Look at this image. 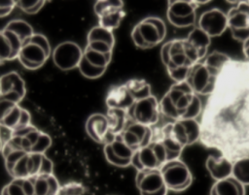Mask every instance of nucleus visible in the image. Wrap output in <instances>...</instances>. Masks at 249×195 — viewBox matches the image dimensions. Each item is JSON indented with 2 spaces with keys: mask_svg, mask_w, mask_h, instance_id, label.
Returning <instances> with one entry per match:
<instances>
[{
  "mask_svg": "<svg viewBox=\"0 0 249 195\" xmlns=\"http://www.w3.org/2000/svg\"><path fill=\"white\" fill-rule=\"evenodd\" d=\"M4 28L14 32L20 39L22 44L30 39L34 34L30 24L21 19H15L10 21Z\"/></svg>",
  "mask_w": 249,
  "mask_h": 195,
  "instance_id": "obj_27",
  "label": "nucleus"
},
{
  "mask_svg": "<svg viewBox=\"0 0 249 195\" xmlns=\"http://www.w3.org/2000/svg\"><path fill=\"white\" fill-rule=\"evenodd\" d=\"M106 116L109 121V132L119 135L128 121L127 112L121 109H108Z\"/></svg>",
  "mask_w": 249,
  "mask_h": 195,
  "instance_id": "obj_24",
  "label": "nucleus"
},
{
  "mask_svg": "<svg viewBox=\"0 0 249 195\" xmlns=\"http://www.w3.org/2000/svg\"><path fill=\"white\" fill-rule=\"evenodd\" d=\"M87 134L96 143L104 144L109 133V121L105 114H93L86 122Z\"/></svg>",
  "mask_w": 249,
  "mask_h": 195,
  "instance_id": "obj_16",
  "label": "nucleus"
},
{
  "mask_svg": "<svg viewBox=\"0 0 249 195\" xmlns=\"http://www.w3.org/2000/svg\"><path fill=\"white\" fill-rule=\"evenodd\" d=\"M124 16H125V12L124 11V9L107 13L98 17L99 18L98 25L103 28L113 31V29L117 28L120 25V23H121L122 19L124 17Z\"/></svg>",
  "mask_w": 249,
  "mask_h": 195,
  "instance_id": "obj_30",
  "label": "nucleus"
},
{
  "mask_svg": "<svg viewBox=\"0 0 249 195\" xmlns=\"http://www.w3.org/2000/svg\"><path fill=\"white\" fill-rule=\"evenodd\" d=\"M105 101L108 109H121L126 112L135 103L124 83L111 87Z\"/></svg>",
  "mask_w": 249,
  "mask_h": 195,
  "instance_id": "obj_18",
  "label": "nucleus"
},
{
  "mask_svg": "<svg viewBox=\"0 0 249 195\" xmlns=\"http://www.w3.org/2000/svg\"><path fill=\"white\" fill-rule=\"evenodd\" d=\"M121 9H124V2L120 0H102L96 1L94 4V12L98 17L107 13Z\"/></svg>",
  "mask_w": 249,
  "mask_h": 195,
  "instance_id": "obj_33",
  "label": "nucleus"
},
{
  "mask_svg": "<svg viewBox=\"0 0 249 195\" xmlns=\"http://www.w3.org/2000/svg\"><path fill=\"white\" fill-rule=\"evenodd\" d=\"M31 39L37 43L41 48L44 49V50L51 55V45L48 41V39L43 35V34H40V33H34L33 36L31 37Z\"/></svg>",
  "mask_w": 249,
  "mask_h": 195,
  "instance_id": "obj_41",
  "label": "nucleus"
},
{
  "mask_svg": "<svg viewBox=\"0 0 249 195\" xmlns=\"http://www.w3.org/2000/svg\"><path fill=\"white\" fill-rule=\"evenodd\" d=\"M52 56L56 67L62 71H69L78 67L83 57V50L78 44L67 41L57 45Z\"/></svg>",
  "mask_w": 249,
  "mask_h": 195,
  "instance_id": "obj_11",
  "label": "nucleus"
},
{
  "mask_svg": "<svg viewBox=\"0 0 249 195\" xmlns=\"http://www.w3.org/2000/svg\"><path fill=\"white\" fill-rule=\"evenodd\" d=\"M197 27L210 38L221 36L228 29L227 14L218 8L207 10L200 15Z\"/></svg>",
  "mask_w": 249,
  "mask_h": 195,
  "instance_id": "obj_13",
  "label": "nucleus"
},
{
  "mask_svg": "<svg viewBox=\"0 0 249 195\" xmlns=\"http://www.w3.org/2000/svg\"><path fill=\"white\" fill-rule=\"evenodd\" d=\"M201 1L175 0L168 1L166 16L170 24L178 28L193 26L196 23V11Z\"/></svg>",
  "mask_w": 249,
  "mask_h": 195,
  "instance_id": "obj_8",
  "label": "nucleus"
},
{
  "mask_svg": "<svg viewBox=\"0 0 249 195\" xmlns=\"http://www.w3.org/2000/svg\"><path fill=\"white\" fill-rule=\"evenodd\" d=\"M87 41L105 43L112 48H114V45H115V38H114L113 32L99 25L94 26L89 30V32L88 33Z\"/></svg>",
  "mask_w": 249,
  "mask_h": 195,
  "instance_id": "obj_28",
  "label": "nucleus"
},
{
  "mask_svg": "<svg viewBox=\"0 0 249 195\" xmlns=\"http://www.w3.org/2000/svg\"><path fill=\"white\" fill-rule=\"evenodd\" d=\"M135 183L140 195L152 194L166 187L160 169H144L137 171Z\"/></svg>",
  "mask_w": 249,
  "mask_h": 195,
  "instance_id": "obj_15",
  "label": "nucleus"
},
{
  "mask_svg": "<svg viewBox=\"0 0 249 195\" xmlns=\"http://www.w3.org/2000/svg\"><path fill=\"white\" fill-rule=\"evenodd\" d=\"M0 90L1 95L16 92L24 98L26 94L25 82L23 79L15 71L9 72L0 77Z\"/></svg>",
  "mask_w": 249,
  "mask_h": 195,
  "instance_id": "obj_21",
  "label": "nucleus"
},
{
  "mask_svg": "<svg viewBox=\"0 0 249 195\" xmlns=\"http://www.w3.org/2000/svg\"><path fill=\"white\" fill-rule=\"evenodd\" d=\"M231 59L226 53L213 50L192 67L186 81L198 96H209L223 68Z\"/></svg>",
  "mask_w": 249,
  "mask_h": 195,
  "instance_id": "obj_2",
  "label": "nucleus"
},
{
  "mask_svg": "<svg viewBox=\"0 0 249 195\" xmlns=\"http://www.w3.org/2000/svg\"><path fill=\"white\" fill-rule=\"evenodd\" d=\"M15 58H18V54L15 52L11 42L2 29L0 30V63Z\"/></svg>",
  "mask_w": 249,
  "mask_h": 195,
  "instance_id": "obj_32",
  "label": "nucleus"
},
{
  "mask_svg": "<svg viewBox=\"0 0 249 195\" xmlns=\"http://www.w3.org/2000/svg\"><path fill=\"white\" fill-rule=\"evenodd\" d=\"M104 154H105L107 161L110 164L117 166V167H126V166H129L131 163V160H124V159H121L120 157H118L113 152V150L109 145L104 146Z\"/></svg>",
  "mask_w": 249,
  "mask_h": 195,
  "instance_id": "obj_39",
  "label": "nucleus"
},
{
  "mask_svg": "<svg viewBox=\"0 0 249 195\" xmlns=\"http://www.w3.org/2000/svg\"><path fill=\"white\" fill-rule=\"evenodd\" d=\"M248 3H249V1H248Z\"/></svg>",
  "mask_w": 249,
  "mask_h": 195,
  "instance_id": "obj_47",
  "label": "nucleus"
},
{
  "mask_svg": "<svg viewBox=\"0 0 249 195\" xmlns=\"http://www.w3.org/2000/svg\"><path fill=\"white\" fill-rule=\"evenodd\" d=\"M166 35L164 21L156 16H149L139 21L131 31L134 45L141 49H148L161 43Z\"/></svg>",
  "mask_w": 249,
  "mask_h": 195,
  "instance_id": "obj_5",
  "label": "nucleus"
},
{
  "mask_svg": "<svg viewBox=\"0 0 249 195\" xmlns=\"http://www.w3.org/2000/svg\"><path fill=\"white\" fill-rule=\"evenodd\" d=\"M228 29H230L231 37L243 43L249 38V3L245 1H237L236 5L227 13Z\"/></svg>",
  "mask_w": 249,
  "mask_h": 195,
  "instance_id": "obj_9",
  "label": "nucleus"
},
{
  "mask_svg": "<svg viewBox=\"0 0 249 195\" xmlns=\"http://www.w3.org/2000/svg\"><path fill=\"white\" fill-rule=\"evenodd\" d=\"M199 143L231 162L249 156V61L231 59L201 114Z\"/></svg>",
  "mask_w": 249,
  "mask_h": 195,
  "instance_id": "obj_1",
  "label": "nucleus"
},
{
  "mask_svg": "<svg viewBox=\"0 0 249 195\" xmlns=\"http://www.w3.org/2000/svg\"><path fill=\"white\" fill-rule=\"evenodd\" d=\"M137 171L144 169H160V164L150 145L139 148L131 157V163Z\"/></svg>",
  "mask_w": 249,
  "mask_h": 195,
  "instance_id": "obj_19",
  "label": "nucleus"
},
{
  "mask_svg": "<svg viewBox=\"0 0 249 195\" xmlns=\"http://www.w3.org/2000/svg\"><path fill=\"white\" fill-rule=\"evenodd\" d=\"M164 95L174 106L178 120L196 119L202 114L200 97L193 91L187 81L174 82Z\"/></svg>",
  "mask_w": 249,
  "mask_h": 195,
  "instance_id": "obj_4",
  "label": "nucleus"
},
{
  "mask_svg": "<svg viewBox=\"0 0 249 195\" xmlns=\"http://www.w3.org/2000/svg\"><path fill=\"white\" fill-rule=\"evenodd\" d=\"M52 139L51 137L44 132H41L37 142L32 146L30 153H37V154H45V151L51 146Z\"/></svg>",
  "mask_w": 249,
  "mask_h": 195,
  "instance_id": "obj_38",
  "label": "nucleus"
},
{
  "mask_svg": "<svg viewBox=\"0 0 249 195\" xmlns=\"http://www.w3.org/2000/svg\"><path fill=\"white\" fill-rule=\"evenodd\" d=\"M110 147L112 148L113 152L120 157L121 159L124 160H131L132 155L134 154L135 150H133L132 148H130L121 138L120 135H116L114 141L109 144Z\"/></svg>",
  "mask_w": 249,
  "mask_h": 195,
  "instance_id": "obj_31",
  "label": "nucleus"
},
{
  "mask_svg": "<svg viewBox=\"0 0 249 195\" xmlns=\"http://www.w3.org/2000/svg\"><path fill=\"white\" fill-rule=\"evenodd\" d=\"M0 95H1V90H0Z\"/></svg>",
  "mask_w": 249,
  "mask_h": 195,
  "instance_id": "obj_46",
  "label": "nucleus"
},
{
  "mask_svg": "<svg viewBox=\"0 0 249 195\" xmlns=\"http://www.w3.org/2000/svg\"><path fill=\"white\" fill-rule=\"evenodd\" d=\"M4 141H5V139L2 136V129H1V126H0V145L4 144Z\"/></svg>",
  "mask_w": 249,
  "mask_h": 195,
  "instance_id": "obj_45",
  "label": "nucleus"
},
{
  "mask_svg": "<svg viewBox=\"0 0 249 195\" xmlns=\"http://www.w3.org/2000/svg\"><path fill=\"white\" fill-rule=\"evenodd\" d=\"M23 179H14L1 191V195H26L23 188Z\"/></svg>",
  "mask_w": 249,
  "mask_h": 195,
  "instance_id": "obj_35",
  "label": "nucleus"
},
{
  "mask_svg": "<svg viewBox=\"0 0 249 195\" xmlns=\"http://www.w3.org/2000/svg\"><path fill=\"white\" fill-rule=\"evenodd\" d=\"M30 114L18 104L9 101L0 95V126L10 132L22 129L31 123Z\"/></svg>",
  "mask_w": 249,
  "mask_h": 195,
  "instance_id": "obj_7",
  "label": "nucleus"
},
{
  "mask_svg": "<svg viewBox=\"0 0 249 195\" xmlns=\"http://www.w3.org/2000/svg\"><path fill=\"white\" fill-rule=\"evenodd\" d=\"M46 1L43 0H20V1H16L17 6L21 9L23 12L29 14V15H33L38 13L41 8L45 5Z\"/></svg>",
  "mask_w": 249,
  "mask_h": 195,
  "instance_id": "obj_36",
  "label": "nucleus"
},
{
  "mask_svg": "<svg viewBox=\"0 0 249 195\" xmlns=\"http://www.w3.org/2000/svg\"><path fill=\"white\" fill-rule=\"evenodd\" d=\"M160 58L169 77L175 82L186 81L195 65L186 52L184 39H174L163 44Z\"/></svg>",
  "mask_w": 249,
  "mask_h": 195,
  "instance_id": "obj_3",
  "label": "nucleus"
},
{
  "mask_svg": "<svg viewBox=\"0 0 249 195\" xmlns=\"http://www.w3.org/2000/svg\"><path fill=\"white\" fill-rule=\"evenodd\" d=\"M78 68H79L81 74L88 79H97V78L101 77L106 71V68H100V67H96V66L90 64L84 56L82 57L80 63L78 65Z\"/></svg>",
  "mask_w": 249,
  "mask_h": 195,
  "instance_id": "obj_34",
  "label": "nucleus"
},
{
  "mask_svg": "<svg viewBox=\"0 0 249 195\" xmlns=\"http://www.w3.org/2000/svg\"><path fill=\"white\" fill-rule=\"evenodd\" d=\"M16 6V1H0V17H4L10 15Z\"/></svg>",
  "mask_w": 249,
  "mask_h": 195,
  "instance_id": "obj_42",
  "label": "nucleus"
},
{
  "mask_svg": "<svg viewBox=\"0 0 249 195\" xmlns=\"http://www.w3.org/2000/svg\"><path fill=\"white\" fill-rule=\"evenodd\" d=\"M231 177L244 186H249V156L238 158L232 162Z\"/></svg>",
  "mask_w": 249,
  "mask_h": 195,
  "instance_id": "obj_26",
  "label": "nucleus"
},
{
  "mask_svg": "<svg viewBox=\"0 0 249 195\" xmlns=\"http://www.w3.org/2000/svg\"><path fill=\"white\" fill-rule=\"evenodd\" d=\"M124 85L135 102L152 95L151 86L145 80H129L124 83Z\"/></svg>",
  "mask_w": 249,
  "mask_h": 195,
  "instance_id": "obj_25",
  "label": "nucleus"
},
{
  "mask_svg": "<svg viewBox=\"0 0 249 195\" xmlns=\"http://www.w3.org/2000/svg\"><path fill=\"white\" fill-rule=\"evenodd\" d=\"M128 119L146 126H154L160 119V104L153 94L136 101L127 111Z\"/></svg>",
  "mask_w": 249,
  "mask_h": 195,
  "instance_id": "obj_10",
  "label": "nucleus"
},
{
  "mask_svg": "<svg viewBox=\"0 0 249 195\" xmlns=\"http://www.w3.org/2000/svg\"><path fill=\"white\" fill-rule=\"evenodd\" d=\"M83 56L92 65L100 68H107L112 59V52L102 53L93 50L88 47L83 50Z\"/></svg>",
  "mask_w": 249,
  "mask_h": 195,
  "instance_id": "obj_29",
  "label": "nucleus"
},
{
  "mask_svg": "<svg viewBox=\"0 0 249 195\" xmlns=\"http://www.w3.org/2000/svg\"><path fill=\"white\" fill-rule=\"evenodd\" d=\"M85 186L77 181H70L59 187L57 195H84Z\"/></svg>",
  "mask_w": 249,
  "mask_h": 195,
  "instance_id": "obj_37",
  "label": "nucleus"
},
{
  "mask_svg": "<svg viewBox=\"0 0 249 195\" xmlns=\"http://www.w3.org/2000/svg\"><path fill=\"white\" fill-rule=\"evenodd\" d=\"M31 178L34 185V195H57L60 185L53 174Z\"/></svg>",
  "mask_w": 249,
  "mask_h": 195,
  "instance_id": "obj_22",
  "label": "nucleus"
},
{
  "mask_svg": "<svg viewBox=\"0 0 249 195\" xmlns=\"http://www.w3.org/2000/svg\"><path fill=\"white\" fill-rule=\"evenodd\" d=\"M167 192H168L167 187H164V188H162L161 190H160L158 192H155V193H152V194H143V195H167Z\"/></svg>",
  "mask_w": 249,
  "mask_h": 195,
  "instance_id": "obj_44",
  "label": "nucleus"
},
{
  "mask_svg": "<svg viewBox=\"0 0 249 195\" xmlns=\"http://www.w3.org/2000/svg\"><path fill=\"white\" fill-rule=\"evenodd\" d=\"M245 186L233 177H229L213 183L209 195H245Z\"/></svg>",
  "mask_w": 249,
  "mask_h": 195,
  "instance_id": "obj_20",
  "label": "nucleus"
},
{
  "mask_svg": "<svg viewBox=\"0 0 249 195\" xmlns=\"http://www.w3.org/2000/svg\"><path fill=\"white\" fill-rule=\"evenodd\" d=\"M86 47H88L93 50H96L98 52H102V53L113 52L112 47H110L109 45H107L105 43H101V42H88Z\"/></svg>",
  "mask_w": 249,
  "mask_h": 195,
  "instance_id": "obj_40",
  "label": "nucleus"
},
{
  "mask_svg": "<svg viewBox=\"0 0 249 195\" xmlns=\"http://www.w3.org/2000/svg\"><path fill=\"white\" fill-rule=\"evenodd\" d=\"M119 135L130 148L136 151L152 142L153 128L128 119L124 130Z\"/></svg>",
  "mask_w": 249,
  "mask_h": 195,
  "instance_id": "obj_12",
  "label": "nucleus"
},
{
  "mask_svg": "<svg viewBox=\"0 0 249 195\" xmlns=\"http://www.w3.org/2000/svg\"><path fill=\"white\" fill-rule=\"evenodd\" d=\"M165 186L171 191H183L193 182V174L187 164L180 158L165 162L160 167Z\"/></svg>",
  "mask_w": 249,
  "mask_h": 195,
  "instance_id": "obj_6",
  "label": "nucleus"
},
{
  "mask_svg": "<svg viewBox=\"0 0 249 195\" xmlns=\"http://www.w3.org/2000/svg\"><path fill=\"white\" fill-rule=\"evenodd\" d=\"M242 52L247 61H249V38L242 43Z\"/></svg>",
  "mask_w": 249,
  "mask_h": 195,
  "instance_id": "obj_43",
  "label": "nucleus"
},
{
  "mask_svg": "<svg viewBox=\"0 0 249 195\" xmlns=\"http://www.w3.org/2000/svg\"><path fill=\"white\" fill-rule=\"evenodd\" d=\"M205 167L210 177L215 180H221L231 176L232 162L223 155H209L205 161Z\"/></svg>",
  "mask_w": 249,
  "mask_h": 195,
  "instance_id": "obj_17",
  "label": "nucleus"
},
{
  "mask_svg": "<svg viewBox=\"0 0 249 195\" xmlns=\"http://www.w3.org/2000/svg\"><path fill=\"white\" fill-rule=\"evenodd\" d=\"M186 40L194 47L201 59H203L208 54L207 52L211 44V38L197 26L189 33V35L186 37Z\"/></svg>",
  "mask_w": 249,
  "mask_h": 195,
  "instance_id": "obj_23",
  "label": "nucleus"
},
{
  "mask_svg": "<svg viewBox=\"0 0 249 195\" xmlns=\"http://www.w3.org/2000/svg\"><path fill=\"white\" fill-rule=\"evenodd\" d=\"M49 57L50 54L30 38L22 44L18 59L24 68L36 70L42 67Z\"/></svg>",
  "mask_w": 249,
  "mask_h": 195,
  "instance_id": "obj_14",
  "label": "nucleus"
}]
</instances>
